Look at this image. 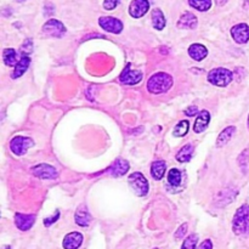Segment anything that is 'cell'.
I'll list each match as a JSON object with an SVG mask.
<instances>
[{
	"label": "cell",
	"mask_w": 249,
	"mask_h": 249,
	"mask_svg": "<svg viewBox=\"0 0 249 249\" xmlns=\"http://www.w3.org/2000/svg\"><path fill=\"white\" fill-rule=\"evenodd\" d=\"M2 249H11V247H10V246H5V247Z\"/></svg>",
	"instance_id": "cell-39"
},
{
	"label": "cell",
	"mask_w": 249,
	"mask_h": 249,
	"mask_svg": "<svg viewBox=\"0 0 249 249\" xmlns=\"http://www.w3.org/2000/svg\"><path fill=\"white\" fill-rule=\"evenodd\" d=\"M197 243H198V235L192 233L185 238L181 249H197Z\"/></svg>",
	"instance_id": "cell-28"
},
{
	"label": "cell",
	"mask_w": 249,
	"mask_h": 249,
	"mask_svg": "<svg viewBox=\"0 0 249 249\" xmlns=\"http://www.w3.org/2000/svg\"><path fill=\"white\" fill-rule=\"evenodd\" d=\"M150 10L148 0H133L129 5V15L133 18H141L145 16Z\"/></svg>",
	"instance_id": "cell-10"
},
{
	"label": "cell",
	"mask_w": 249,
	"mask_h": 249,
	"mask_svg": "<svg viewBox=\"0 0 249 249\" xmlns=\"http://www.w3.org/2000/svg\"><path fill=\"white\" fill-rule=\"evenodd\" d=\"M233 79V73L228 68H214L208 73V82L215 87H228Z\"/></svg>",
	"instance_id": "cell-3"
},
{
	"label": "cell",
	"mask_w": 249,
	"mask_h": 249,
	"mask_svg": "<svg viewBox=\"0 0 249 249\" xmlns=\"http://www.w3.org/2000/svg\"><path fill=\"white\" fill-rule=\"evenodd\" d=\"M189 55L195 61H202L208 55V49L202 44H192L189 48Z\"/></svg>",
	"instance_id": "cell-18"
},
{
	"label": "cell",
	"mask_w": 249,
	"mask_h": 249,
	"mask_svg": "<svg viewBox=\"0 0 249 249\" xmlns=\"http://www.w3.org/2000/svg\"><path fill=\"white\" fill-rule=\"evenodd\" d=\"M2 60H4L5 65L10 66V67H12V66L16 67L19 61L15 49H4V51H2Z\"/></svg>",
	"instance_id": "cell-24"
},
{
	"label": "cell",
	"mask_w": 249,
	"mask_h": 249,
	"mask_svg": "<svg viewBox=\"0 0 249 249\" xmlns=\"http://www.w3.org/2000/svg\"><path fill=\"white\" fill-rule=\"evenodd\" d=\"M235 133H236V126L233 125H230L228 126V128L224 129V130L220 133V135L218 136V140H216V147L220 148L223 147V146H225L226 143L232 139L233 134Z\"/></svg>",
	"instance_id": "cell-20"
},
{
	"label": "cell",
	"mask_w": 249,
	"mask_h": 249,
	"mask_svg": "<svg viewBox=\"0 0 249 249\" xmlns=\"http://www.w3.org/2000/svg\"><path fill=\"white\" fill-rule=\"evenodd\" d=\"M181 173H180V170L175 169V168L170 169V172L168 173V182L172 186H179L180 182H181Z\"/></svg>",
	"instance_id": "cell-27"
},
{
	"label": "cell",
	"mask_w": 249,
	"mask_h": 249,
	"mask_svg": "<svg viewBox=\"0 0 249 249\" xmlns=\"http://www.w3.org/2000/svg\"><path fill=\"white\" fill-rule=\"evenodd\" d=\"M142 79V72L139 70H131L130 63L123 70V72L119 75L121 83L126 85H136Z\"/></svg>",
	"instance_id": "cell-8"
},
{
	"label": "cell",
	"mask_w": 249,
	"mask_h": 249,
	"mask_svg": "<svg viewBox=\"0 0 249 249\" xmlns=\"http://www.w3.org/2000/svg\"><path fill=\"white\" fill-rule=\"evenodd\" d=\"M17 1H18V2H23V1H26V0H17Z\"/></svg>",
	"instance_id": "cell-40"
},
{
	"label": "cell",
	"mask_w": 249,
	"mask_h": 249,
	"mask_svg": "<svg viewBox=\"0 0 249 249\" xmlns=\"http://www.w3.org/2000/svg\"><path fill=\"white\" fill-rule=\"evenodd\" d=\"M83 243V235L78 231H73L63 238L62 246L65 249H78Z\"/></svg>",
	"instance_id": "cell-13"
},
{
	"label": "cell",
	"mask_w": 249,
	"mask_h": 249,
	"mask_svg": "<svg viewBox=\"0 0 249 249\" xmlns=\"http://www.w3.org/2000/svg\"><path fill=\"white\" fill-rule=\"evenodd\" d=\"M189 4L190 6L194 7V9L198 10V11L201 12H204L208 11V10L211 9L213 2H212V0H189Z\"/></svg>",
	"instance_id": "cell-26"
},
{
	"label": "cell",
	"mask_w": 249,
	"mask_h": 249,
	"mask_svg": "<svg viewBox=\"0 0 249 249\" xmlns=\"http://www.w3.org/2000/svg\"><path fill=\"white\" fill-rule=\"evenodd\" d=\"M232 231L236 236L249 235V204H243L236 211L232 220Z\"/></svg>",
	"instance_id": "cell-2"
},
{
	"label": "cell",
	"mask_w": 249,
	"mask_h": 249,
	"mask_svg": "<svg viewBox=\"0 0 249 249\" xmlns=\"http://www.w3.org/2000/svg\"><path fill=\"white\" fill-rule=\"evenodd\" d=\"M187 228H189V226H187L186 223L182 224V225L178 229L177 232H175V238H177V240H182V238L185 237V235H186Z\"/></svg>",
	"instance_id": "cell-33"
},
{
	"label": "cell",
	"mask_w": 249,
	"mask_h": 249,
	"mask_svg": "<svg viewBox=\"0 0 249 249\" xmlns=\"http://www.w3.org/2000/svg\"><path fill=\"white\" fill-rule=\"evenodd\" d=\"M74 221L77 225L82 226V228H85V226H88L91 223V215H90L89 211H88V208L84 204H82V206L77 209V212H75Z\"/></svg>",
	"instance_id": "cell-17"
},
{
	"label": "cell",
	"mask_w": 249,
	"mask_h": 249,
	"mask_svg": "<svg viewBox=\"0 0 249 249\" xmlns=\"http://www.w3.org/2000/svg\"><path fill=\"white\" fill-rule=\"evenodd\" d=\"M32 173L34 174V177L39 178V179L44 180H53L57 178V170L50 164H46V163H41V164H36V167L32 168Z\"/></svg>",
	"instance_id": "cell-9"
},
{
	"label": "cell",
	"mask_w": 249,
	"mask_h": 249,
	"mask_svg": "<svg viewBox=\"0 0 249 249\" xmlns=\"http://www.w3.org/2000/svg\"><path fill=\"white\" fill-rule=\"evenodd\" d=\"M228 196H237V191H233V190H225V191L219 192L218 196H216V206L218 207H224L228 206L231 203L230 199H228Z\"/></svg>",
	"instance_id": "cell-25"
},
{
	"label": "cell",
	"mask_w": 249,
	"mask_h": 249,
	"mask_svg": "<svg viewBox=\"0 0 249 249\" xmlns=\"http://www.w3.org/2000/svg\"><path fill=\"white\" fill-rule=\"evenodd\" d=\"M58 218H60V212L56 211L55 214H53V216L44 219V225H45L46 228H48V226H51L53 223H56V221L58 220Z\"/></svg>",
	"instance_id": "cell-34"
},
{
	"label": "cell",
	"mask_w": 249,
	"mask_h": 249,
	"mask_svg": "<svg viewBox=\"0 0 249 249\" xmlns=\"http://www.w3.org/2000/svg\"><path fill=\"white\" fill-rule=\"evenodd\" d=\"M121 0H104V9L107 11H112L119 5Z\"/></svg>",
	"instance_id": "cell-32"
},
{
	"label": "cell",
	"mask_w": 249,
	"mask_h": 249,
	"mask_svg": "<svg viewBox=\"0 0 249 249\" xmlns=\"http://www.w3.org/2000/svg\"><path fill=\"white\" fill-rule=\"evenodd\" d=\"M209 122H211V113H209L208 111H206V109H203V111H201L198 113V116H197L196 121H195V125H194V130L196 134H199L202 133V131H204L207 129V126H208Z\"/></svg>",
	"instance_id": "cell-16"
},
{
	"label": "cell",
	"mask_w": 249,
	"mask_h": 249,
	"mask_svg": "<svg viewBox=\"0 0 249 249\" xmlns=\"http://www.w3.org/2000/svg\"><path fill=\"white\" fill-rule=\"evenodd\" d=\"M34 223H36V215H33V214L16 213V215H15V225L21 231L31 230Z\"/></svg>",
	"instance_id": "cell-12"
},
{
	"label": "cell",
	"mask_w": 249,
	"mask_h": 249,
	"mask_svg": "<svg viewBox=\"0 0 249 249\" xmlns=\"http://www.w3.org/2000/svg\"><path fill=\"white\" fill-rule=\"evenodd\" d=\"M128 182L133 191L135 192L136 196L139 197H145L148 194V181L141 173H133L129 175Z\"/></svg>",
	"instance_id": "cell-4"
},
{
	"label": "cell",
	"mask_w": 249,
	"mask_h": 249,
	"mask_svg": "<svg viewBox=\"0 0 249 249\" xmlns=\"http://www.w3.org/2000/svg\"><path fill=\"white\" fill-rule=\"evenodd\" d=\"M215 1L218 5H224V4H226V1H228V0H215Z\"/></svg>",
	"instance_id": "cell-38"
},
{
	"label": "cell",
	"mask_w": 249,
	"mask_h": 249,
	"mask_svg": "<svg viewBox=\"0 0 249 249\" xmlns=\"http://www.w3.org/2000/svg\"><path fill=\"white\" fill-rule=\"evenodd\" d=\"M173 87L172 75L164 72H158L153 74L147 82V90L153 95L167 92Z\"/></svg>",
	"instance_id": "cell-1"
},
{
	"label": "cell",
	"mask_w": 249,
	"mask_h": 249,
	"mask_svg": "<svg viewBox=\"0 0 249 249\" xmlns=\"http://www.w3.org/2000/svg\"><path fill=\"white\" fill-rule=\"evenodd\" d=\"M33 51V43H32L31 39H27L21 46V53L22 55H29V53Z\"/></svg>",
	"instance_id": "cell-31"
},
{
	"label": "cell",
	"mask_w": 249,
	"mask_h": 249,
	"mask_svg": "<svg viewBox=\"0 0 249 249\" xmlns=\"http://www.w3.org/2000/svg\"><path fill=\"white\" fill-rule=\"evenodd\" d=\"M231 36L237 44H246L249 41V26L247 23H238L231 28Z\"/></svg>",
	"instance_id": "cell-11"
},
{
	"label": "cell",
	"mask_w": 249,
	"mask_h": 249,
	"mask_svg": "<svg viewBox=\"0 0 249 249\" xmlns=\"http://www.w3.org/2000/svg\"><path fill=\"white\" fill-rule=\"evenodd\" d=\"M187 133H189V122L187 121L179 122V124H178L174 129V135L177 136V138H182V136L186 135Z\"/></svg>",
	"instance_id": "cell-29"
},
{
	"label": "cell",
	"mask_w": 249,
	"mask_h": 249,
	"mask_svg": "<svg viewBox=\"0 0 249 249\" xmlns=\"http://www.w3.org/2000/svg\"><path fill=\"white\" fill-rule=\"evenodd\" d=\"M165 169H167V164L164 160H156L151 167V175L155 180H162L164 178Z\"/></svg>",
	"instance_id": "cell-21"
},
{
	"label": "cell",
	"mask_w": 249,
	"mask_h": 249,
	"mask_svg": "<svg viewBox=\"0 0 249 249\" xmlns=\"http://www.w3.org/2000/svg\"><path fill=\"white\" fill-rule=\"evenodd\" d=\"M237 162L238 165L241 167V169H242L243 172H246V169H247V167L249 165V150H245L240 156H238Z\"/></svg>",
	"instance_id": "cell-30"
},
{
	"label": "cell",
	"mask_w": 249,
	"mask_h": 249,
	"mask_svg": "<svg viewBox=\"0 0 249 249\" xmlns=\"http://www.w3.org/2000/svg\"><path fill=\"white\" fill-rule=\"evenodd\" d=\"M129 168H130V165H129V163L126 162L125 160H123V158H118V160L111 165L108 172L112 177L119 178L125 175L126 173L129 172Z\"/></svg>",
	"instance_id": "cell-15"
},
{
	"label": "cell",
	"mask_w": 249,
	"mask_h": 249,
	"mask_svg": "<svg viewBox=\"0 0 249 249\" xmlns=\"http://www.w3.org/2000/svg\"><path fill=\"white\" fill-rule=\"evenodd\" d=\"M243 7L245 9H249V0H243Z\"/></svg>",
	"instance_id": "cell-37"
},
{
	"label": "cell",
	"mask_w": 249,
	"mask_h": 249,
	"mask_svg": "<svg viewBox=\"0 0 249 249\" xmlns=\"http://www.w3.org/2000/svg\"><path fill=\"white\" fill-rule=\"evenodd\" d=\"M152 24L153 28L157 29V31H162V29L165 28L167 19H165L164 14L160 9H155L152 11Z\"/></svg>",
	"instance_id": "cell-22"
},
{
	"label": "cell",
	"mask_w": 249,
	"mask_h": 249,
	"mask_svg": "<svg viewBox=\"0 0 249 249\" xmlns=\"http://www.w3.org/2000/svg\"><path fill=\"white\" fill-rule=\"evenodd\" d=\"M29 65H31V57H29V55H21L18 63H17V66L15 67L14 73H12V78H14V79H17V78L22 77L23 73L28 70Z\"/></svg>",
	"instance_id": "cell-19"
},
{
	"label": "cell",
	"mask_w": 249,
	"mask_h": 249,
	"mask_svg": "<svg viewBox=\"0 0 249 249\" xmlns=\"http://www.w3.org/2000/svg\"><path fill=\"white\" fill-rule=\"evenodd\" d=\"M197 113H198V108H197L196 106H190L189 108L185 109V114H186V116H189V117L196 116Z\"/></svg>",
	"instance_id": "cell-35"
},
{
	"label": "cell",
	"mask_w": 249,
	"mask_h": 249,
	"mask_svg": "<svg viewBox=\"0 0 249 249\" xmlns=\"http://www.w3.org/2000/svg\"><path fill=\"white\" fill-rule=\"evenodd\" d=\"M155 249H160V248H155Z\"/></svg>",
	"instance_id": "cell-42"
},
{
	"label": "cell",
	"mask_w": 249,
	"mask_h": 249,
	"mask_svg": "<svg viewBox=\"0 0 249 249\" xmlns=\"http://www.w3.org/2000/svg\"><path fill=\"white\" fill-rule=\"evenodd\" d=\"M247 123H248V129H249V116H248V122H247Z\"/></svg>",
	"instance_id": "cell-41"
},
{
	"label": "cell",
	"mask_w": 249,
	"mask_h": 249,
	"mask_svg": "<svg viewBox=\"0 0 249 249\" xmlns=\"http://www.w3.org/2000/svg\"><path fill=\"white\" fill-rule=\"evenodd\" d=\"M199 249H213V243H212L211 240H206L199 246Z\"/></svg>",
	"instance_id": "cell-36"
},
{
	"label": "cell",
	"mask_w": 249,
	"mask_h": 249,
	"mask_svg": "<svg viewBox=\"0 0 249 249\" xmlns=\"http://www.w3.org/2000/svg\"><path fill=\"white\" fill-rule=\"evenodd\" d=\"M197 24H198V18L192 12L186 11L180 16L179 21H178V28L195 29L197 28Z\"/></svg>",
	"instance_id": "cell-14"
},
{
	"label": "cell",
	"mask_w": 249,
	"mask_h": 249,
	"mask_svg": "<svg viewBox=\"0 0 249 249\" xmlns=\"http://www.w3.org/2000/svg\"><path fill=\"white\" fill-rule=\"evenodd\" d=\"M194 151H195V147L192 143H187V145H185L184 147L178 152L177 155L178 162L187 163L189 160H191L192 156H194Z\"/></svg>",
	"instance_id": "cell-23"
},
{
	"label": "cell",
	"mask_w": 249,
	"mask_h": 249,
	"mask_svg": "<svg viewBox=\"0 0 249 249\" xmlns=\"http://www.w3.org/2000/svg\"><path fill=\"white\" fill-rule=\"evenodd\" d=\"M32 146H34V141L31 138H26V136H15L10 141V148H11L12 153L16 156L26 155V152Z\"/></svg>",
	"instance_id": "cell-5"
},
{
	"label": "cell",
	"mask_w": 249,
	"mask_h": 249,
	"mask_svg": "<svg viewBox=\"0 0 249 249\" xmlns=\"http://www.w3.org/2000/svg\"><path fill=\"white\" fill-rule=\"evenodd\" d=\"M99 24L104 31L108 32V33L119 34L123 31V23L121 19L116 18V17L111 16H102L99 18Z\"/></svg>",
	"instance_id": "cell-7"
},
{
	"label": "cell",
	"mask_w": 249,
	"mask_h": 249,
	"mask_svg": "<svg viewBox=\"0 0 249 249\" xmlns=\"http://www.w3.org/2000/svg\"><path fill=\"white\" fill-rule=\"evenodd\" d=\"M43 33L48 36H53V38H61L66 34V27L58 19L51 18L44 23Z\"/></svg>",
	"instance_id": "cell-6"
}]
</instances>
